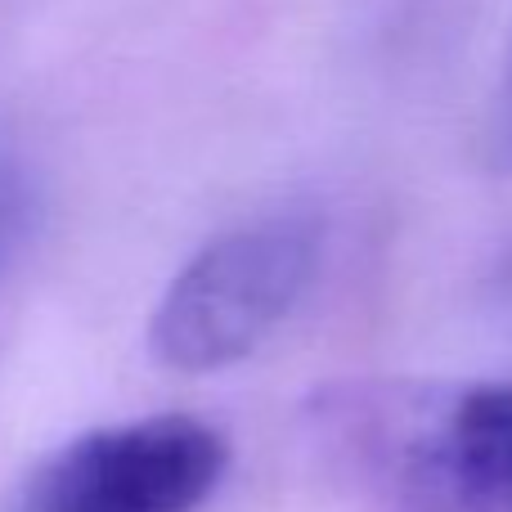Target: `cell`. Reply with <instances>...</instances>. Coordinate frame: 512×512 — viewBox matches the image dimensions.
Listing matches in <instances>:
<instances>
[{
	"mask_svg": "<svg viewBox=\"0 0 512 512\" xmlns=\"http://www.w3.org/2000/svg\"><path fill=\"white\" fill-rule=\"evenodd\" d=\"M310 432L373 512H512V387L355 378L315 391Z\"/></svg>",
	"mask_w": 512,
	"mask_h": 512,
	"instance_id": "obj_1",
	"label": "cell"
},
{
	"mask_svg": "<svg viewBox=\"0 0 512 512\" xmlns=\"http://www.w3.org/2000/svg\"><path fill=\"white\" fill-rule=\"evenodd\" d=\"M324 225L310 212H274L225 230L167 283L149 324L158 364L212 373L252 355L310 288Z\"/></svg>",
	"mask_w": 512,
	"mask_h": 512,
	"instance_id": "obj_2",
	"label": "cell"
},
{
	"mask_svg": "<svg viewBox=\"0 0 512 512\" xmlns=\"http://www.w3.org/2000/svg\"><path fill=\"white\" fill-rule=\"evenodd\" d=\"M230 445L185 414L99 427L54 450L14 512H194L221 486Z\"/></svg>",
	"mask_w": 512,
	"mask_h": 512,
	"instance_id": "obj_3",
	"label": "cell"
},
{
	"mask_svg": "<svg viewBox=\"0 0 512 512\" xmlns=\"http://www.w3.org/2000/svg\"><path fill=\"white\" fill-rule=\"evenodd\" d=\"M490 149L504 171H512V32L499 59V86H495V108H490Z\"/></svg>",
	"mask_w": 512,
	"mask_h": 512,
	"instance_id": "obj_4",
	"label": "cell"
}]
</instances>
